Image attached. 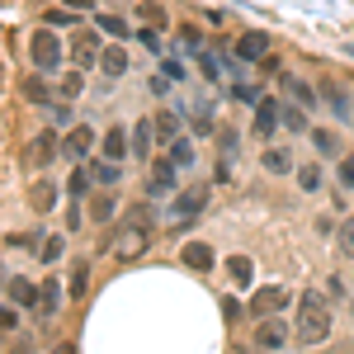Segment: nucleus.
I'll return each instance as SVG.
<instances>
[{
	"mask_svg": "<svg viewBox=\"0 0 354 354\" xmlns=\"http://www.w3.org/2000/svg\"><path fill=\"white\" fill-rule=\"evenodd\" d=\"M293 335H298V345H326L330 340V302H326V293L307 288V293L298 298Z\"/></svg>",
	"mask_w": 354,
	"mask_h": 354,
	"instance_id": "nucleus-1",
	"label": "nucleus"
},
{
	"mask_svg": "<svg viewBox=\"0 0 354 354\" xmlns=\"http://www.w3.org/2000/svg\"><path fill=\"white\" fill-rule=\"evenodd\" d=\"M62 57H66V38L57 33V28H33L28 33V62L38 66V71H57L62 66Z\"/></svg>",
	"mask_w": 354,
	"mask_h": 354,
	"instance_id": "nucleus-2",
	"label": "nucleus"
},
{
	"mask_svg": "<svg viewBox=\"0 0 354 354\" xmlns=\"http://www.w3.org/2000/svg\"><path fill=\"white\" fill-rule=\"evenodd\" d=\"M180 189V165L170 156H151V170H147V198H170Z\"/></svg>",
	"mask_w": 354,
	"mask_h": 354,
	"instance_id": "nucleus-3",
	"label": "nucleus"
},
{
	"mask_svg": "<svg viewBox=\"0 0 354 354\" xmlns=\"http://www.w3.org/2000/svg\"><path fill=\"white\" fill-rule=\"evenodd\" d=\"M62 156V133H57L53 123L43 128V133H33L28 137V151H24V161L33 165V170H48V165Z\"/></svg>",
	"mask_w": 354,
	"mask_h": 354,
	"instance_id": "nucleus-4",
	"label": "nucleus"
},
{
	"mask_svg": "<svg viewBox=\"0 0 354 354\" xmlns=\"http://www.w3.org/2000/svg\"><path fill=\"white\" fill-rule=\"evenodd\" d=\"M62 156H66V161H76V165H85L90 156H95V128H90V123L66 128V137H62Z\"/></svg>",
	"mask_w": 354,
	"mask_h": 354,
	"instance_id": "nucleus-5",
	"label": "nucleus"
},
{
	"mask_svg": "<svg viewBox=\"0 0 354 354\" xmlns=\"http://www.w3.org/2000/svg\"><path fill=\"white\" fill-rule=\"evenodd\" d=\"M100 53H104L100 33H71V66H76V71H85V66H100Z\"/></svg>",
	"mask_w": 354,
	"mask_h": 354,
	"instance_id": "nucleus-6",
	"label": "nucleus"
},
{
	"mask_svg": "<svg viewBox=\"0 0 354 354\" xmlns=\"http://www.w3.org/2000/svg\"><path fill=\"white\" fill-rule=\"evenodd\" d=\"M5 293H10V307L38 312V283H33L28 274H10V279H5Z\"/></svg>",
	"mask_w": 354,
	"mask_h": 354,
	"instance_id": "nucleus-7",
	"label": "nucleus"
},
{
	"mask_svg": "<svg viewBox=\"0 0 354 354\" xmlns=\"http://www.w3.org/2000/svg\"><path fill=\"white\" fill-rule=\"evenodd\" d=\"M288 307V288H279V283H270V288H255V298H250V317H279Z\"/></svg>",
	"mask_w": 354,
	"mask_h": 354,
	"instance_id": "nucleus-8",
	"label": "nucleus"
},
{
	"mask_svg": "<svg viewBox=\"0 0 354 354\" xmlns=\"http://www.w3.org/2000/svg\"><path fill=\"white\" fill-rule=\"evenodd\" d=\"M128 147H133L137 161H151L156 156V123L151 118H137L133 128H128Z\"/></svg>",
	"mask_w": 354,
	"mask_h": 354,
	"instance_id": "nucleus-9",
	"label": "nucleus"
},
{
	"mask_svg": "<svg viewBox=\"0 0 354 354\" xmlns=\"http://www.w3.org/2000/svg\"><path fill=\"white\" fill-rule=\"evenodd\" d=\"M62 302H66L62 279H43V283H38V322H53L57 312H62Z\"/></svg>",
	"mask_w": 354,
	"mask_h": 354,
	"instance_id": "nucleus-10",
	"label": "nucleus"
},
{
	"mask_svg": "<svg viewBox=\"0 0 354 354\" xmlns=\"http://www.w3.org/2000/svg\"><path fill=\"white\" fill-rule=\"evenodd\" d=\"M203 208H208V189H203V185H194V189L175 194V208H170V213H175V222H194Z\"/></svg>",
	"mask_w": 354,
	"mask_h": 354,
	"instance_id": "nucleus-11",
	"label": "nucleus"
},
{
	"mask_svg": "<svg viewBox=\"0 0 354 354\" xmlns=\"http://www.w3.org/2000/svg\"><path fill=\"white\" fill-rule=\"evenodd\" d=\"M279 109H283V104H279L274 95H260V100H255V118H250L255 137H270L274 128H283V123H279Z\"/></svg>",
	"mask_w": 354,
	"mask_h": 354,
	"instance_id": "nucleus-12",
	"label": "nucleus"
},
{
	"mask_svg": "<svg viewBox=\"0 0 354 354\" xmlns=\"http://www.w3.org/2000/svg\"><path fill=\"white\" fill-rule=\"evenodd\" d=\"M180 265H189L194 274H213L218 255H213V245H208V241H189V245H180Z\"/></svg>",
	"mask_w": 354,
	"mask_h": 354,
	"instance_id": "nucleus-13",
	"label": "nucleus"
},
{
	"mask_svg": "<svg viewBox=\"0 0 354 354\" xmlns=\"http://www.w3.org/2000/svg\"><path fill=\"white\" fill-rule=\"evenodd\" d=\"M85 170H90L95 189H118V185H123V170H118V161H104V156H90V161H85Z\"/></svg>",
	"mask_w": 354,
	"mask_h": 354,
	"instance_id": "nucleus-14",
	"label": "nucleus"
},
{
	"mask_svg": "<svg viewBox=\"0 0 354 354\" xmlns=\"http://www.w3.org/2000/svg\"><path fill=\"white\" fill-rule=\"evenodd\" d=\"M100 71H104V81H123V76H128V48H123V43H104Z\"/></svg>",
	"mask_w": 354,
	"mask_h": 354,
	"instance_id": "nucleus-15",
	"label": "nucleus"
},
{
	"mask_svg": "<svg viewBox=\"0 0 354 354\" xmlns=\"http://www.w3.org/2000/svg\"><path fill=\"white\" fill-rule=\"evenodd\" d=\"M255 340H260V350H283V345L293 340V330L283 326L279 317H265V322L255 326Z\"/></svg>",
	"mask_w": 354,
	"mask_h": 354,
	"instance_id": "nucleus-16",
	"label": "nucleus"
},
{
	"mask_svg": "<svg viewBox=\"0 0 354 354\" xmlns=\"http://www.w3.org/2000/svg\"><path fill=\"white\" fill-rule=\"evenodd\" d=\"M57 203H62V189H57L53 180H33L28 185V208L33 213H53Z\"/></svg>",
	"mask_w": 354,
	"mask_h": 354,
	"instance_id": "nucleus-17",
	"label": "nucleus"
},
{
	"mask_svg": "<svg viewBox=\"0 0 354 354\" xmlns=\"http://www.w3.org/2000/svg\"><path fill=\"white\" fill-rule=\"evenodd\" d=\"M104 161H128L133 156V147H128V128H104V151H100Z\"/></svg>",
	"mask_w": 354,
	"mask_h": 354,
	"instance_id": "nucleus-18",
	"label": "nucleus"
},
{
	"mask_svg": "<svg viewBox=\"0 0 354 354\" xmlns=\"http://www.w3.org/2000/svg\"><path fill=\"white\" fill-rule=\"evenodd\" d=\"M260 165H265L270 175H293V170H298L288 147H265V151H260Z\"/></svg>",
	"mask_w": 354,
	"mask_h": 354,
	"instance_id": "nucleus-19",
	"label": "nucleus"
},
{
	"mask_svg": "<svg viewBox=\"0 0 354 354\" xmlns=\"http://www.w3.org/2000/svg\"><path fill=\"white\" fill-rule=\"evenodd\" d=\"M113 218H118V198H113L109 189H100L95 198H90V222H100V227H109Z\"/></svg>",
	"mask_w": 354,
	"mask_h": 354,
	"instance_id": "nucleus-20",
	"label": "nucleus"
},
{
	"mask_svg": "<svg viewBox=\"0 0 354 354\" xmlns=\"http://www.w3.org/2000/svg\"><path fill=\"white\" fill-rule=\"evenodd\" d=\"M307 113H312V109H302V104H283V109H279V123H283L293 137H307V133H312Z\"/></svg>",
	"mask_w": 354,
	"mask_h": 354,
	"instance_id": "nucleus-21",
	"label": "nucleus"
},
{
	"mask_svg": "<svg viewBox=\"0 0 354 354\" xmlns=\"http://www.w3.org/2000/svg\"><path fill=\"white\" fill-rule=\"evenodd\" d=\"M265 53H270V38H265V33H241V38H236V57H241V62H260Z\"/></svg>",
	"mask_w": 354,
	"mask_h": 354,
	"instance_id": "nucleus-22",
	"label": "nucleus"
},
{
	"mask_svg": "<svg viewBox=\"0 0 354 354\" xmlns=\"http://www.w3.org/2000/svg\"><path fill=\"white\" fill-rule=\"evenodd\" d=\"M322 100L330 104V118H354V104H350V95L340 90V85H322Z\"/></svg>",
	"mask_w": 354,
	"mask_h": 354,
	"instance_id": "nucleus-23",
	"label": "nucleus"
},
{
	"mask_svg": "<svg viewBox=\"0 0 354 354\" xmlns=\"http://www.w3.org/2000/svg\"><path fill=\"white\" fill-rule=\"evenodd\" d=\"M165 156H170V161L180 165V170H189V165L198 161V151H194V137H185V133H180L175 142H170V147H165Z\"/></svg>",
	"mask_w": 354,
	"mask_h": 354,
	"instance_id": "nucleus-24",
	"label": "nucleus"
},
{
	"mask_svg": "<svg viewBox=\"0 0 354 354\" xmlns=\"http://www.w3.org/2000/svg\"><path fill=\"white\" fill-rule=\"evenodd\" d=\"M307 142H312L317 156H340V133H330V128H312Z\"/></svg>",
	"mask_w": 354,
	"mask_h": 354,
	"instance_id": "nucleus-25",
	"label": "nucleus"
},
{
	"mask_svg": "<svg viewBox=\"0 0 354 354\" xmlns=\"http://www.w3.org/2000/svg\"><path fill=\"white\" fill-rule=\"evenodd\" d=\"M151 123H156V142H161V147H170V142L180 137V113L175 109H161Z\"/></svg>",
	"mask_w": 354,
	"mask_h": 354,
	"instance_id": "nucleus-26",
	"label": "nucleus"
},
{
	"mask_svg": "<svg viewBox=\"0 0 354 354\" xmlns=\"http://www.w3.org/2000/svg\"><path fill=\"white\" fill-rule=\"evenodd\" d=\"M81 90H85V76L76 71V66H71L66 76H57V85H53V95H57V100H71V104H76V95H81Z\"/></svg>",
	"mask_w": 354,
	"mask_h": 354,
	"instance_id": "nucleus-27",
	"label": "nucleus"
},
{
	"mask_svg": "<svg viewBox=\"0 0 354 354\" xmlns=\"http://www.w3.org/2000/svg\"><path fill=\"white\" fill-rule=\"evenodd\" d=\"M293 175H298V189H302V194H322V185H326V175H322V165H317V161L298 165Z\"/></svg>",
	"mask_w": 354,
	"mask_h": 354,
	"instance_id": "nucleus-28",
	"label": "nucleus"
},
{
	"mask_svg": "<svg viewBox=\"0 0 354 354\" xmlns=\"http://www.w3.org/2000/svg\"><path fill=\"white\" fill-rule=\"evenodd\" d=\"M227 279H232L236 288H250V279H255V265H250V255H232V260H227Z\"/></svg>",
	"mask_w": 354,
	"mask_h": 354,
	"instance_id": "nucleus-29",
	"label": "nucleus"
},
{
	"mask_svg": "<svg viewBox=\"0 0 354 354\" xmlns=\"http://www.w3.org/2000/svg\"><path fill=\"white\" fill-rule=\"evenodd\" d=\"M24 100H33V104H53V85L43 81V76H24Z\"/></svg>",
	"mask_w": 354,
	"mask_h": 354,
	"instance_id": "nucleus-30",
	"label": "nucleus"
},
{
	"mask_svg": "<svg viewBox=\"0 0 354 354\" xmlns=\"http://www.w3.org/2000/svg\"><path fill=\"white\" fill-rule=\"evenodd\" d=\"M48 118H53V128H76V104L71 100H53L48 104Z\"/></svg>",
	"mask_w": 354,
	"mask_h": 354,
	"instance_id": "nucleus-31",
	"label": "nucleus"
},
{
	"mask_svg": "<svg viewBox=\"0 0 354 354\" xmlns=\"http://www.w3.org/2000/svg\"><path fill=\"white\" fill-rule=\"evenodd\" d=\"M137 19L151 28H165V5L161 0H137Z\"/></svg>",
	"mask_w": 354,
	"mask_h": 354,
	"instance_id": "nucleus-32",
	"label": "nucleus"
},
{
	"mask_svg": "<svg viewBox=\"0 0 354 354\" xmlns=\"http://www.w3.org/2000/svg\"><path fill=\"white\" fill-rule=\"evenodd\" d=\"M90 185H95V180H90V170H85V165H76V170L66 175V198H85V194H90Z\"/></svg>",
	"mask_w": 354,
	"mask_h": 354,
	"instance_id": "nucleus-33",
	"label": "nucleus"
},
{
	"mask_svg": "<svg viewBox=\"0 0 354 354\" xmlns=\"http://www.w3.org/2000/svg\"><path fill=\"white\" fill-rule=\"evenodd\" d=\"M76 19H81V15L66 10V5H53V10L43 15V24H48V28H76Z\"/></svg>",
	"mask_w": 354,
	"mask_h": 354,
	"instance_id": "nucleus-34",
	"label": "nucleus"
},
{
	"mask_svg": "<svg viewBox=\"0 0 354 354\" xmlns=\"http://www.w3.org/2000/svg\"><path fill=\"white\" fill-rule=\"evenodd\" d=\"M118 227H133V232H151V208H128Z\"/></svg>",
	"mask_w": 354,
	"mask_h": 354,
	"instance_id": "nucleus-35",
	"label": "nucleus"
},
{
	"mask_svg": "<svg viewBox=\"0 0 354 354\" xmlns=\"http://www.w3.org/2000/svg\"><path fill=\"white\" fill-rule=\"evenodd\" d=\"M189 128H194V137H218V123H213V118H208V109H194Z\"/></svg>",
	"mask_w": 354,
	"mask_h": 354,
	"instance_id": "nucleus-36",
	"label": "nucleus"
},
{
	"mask_svg": "<svg viewBox=\"0 0 354 354\" xmlns=\"http://www.w3.org/2000/svg\"><path fill=\"white\" fill-rule=\"evenodd\" d=\"M85 283H90V260H76L71 265V298H81Z\"/></svg>",
	"mask_w": 354,
	"mask_h": 354,
	"instance_id": "nucleus-37",
	"label": "nucleus"
},
{
	"mask_svg": "<svg viewBox=\"0 0 354 354\" xmlns=\"http://www.w3.org/2000/svg\"><path fill=\"white\" fill-rule=\"evenodd\" d=\"M62 250H66V236H48L38 255H43V265H57V260H62Z\"/></svg>",
	"mask_w": 354,
	"mask_h": 354,
	"instance_id": "nucleus-38",
	"label": "nucleus"
},
{
	"mask_svg": "<svg viewBox=\"0 0 354 354\" xmlns=\"http://www.w3.org/2000/svg\"><path fill=\"white\" fill-rule=\"evenodd\" d=\"M288 90H293V100H298L302 109H317V95H312V90H307L302 81H293V76H288Z\"/></svg>",
	"mask_w": 354,
	"mask_h": 354,
	"instance_id": "nucleus-39",
	"label": "nucleus"
},
{
	"mask_svg": "<svg viewBox=\"0 0 354 354\" xmlns=\"http://www.w3.org/2000/svg\"><path fill=\"white\" fill-rule=\"evenodd\" d=\"M137 38H142V48H147V53H161V28L142 24V28H137Z\"/></svg>",
	"mask_w": 354,
	"mask_h": 354,
	"instance_id": "nucleus-40",
	"label": "nucleus"
},
{
	"mask_svg": "<svg viewBox=\"0 0 354 354\" xmlns=\"http://www.w3.org/2000/svg\"><path fill=\"white\" fill-rule=\"evenodd\" d=\"M335 180H340V189H354V156H340V165H335Z\"/></svg>",
	"mask_w": 354,
	"mask_h": 354,
	"instance_id": "nucleus-41",
	"label": "nucleus"
},
{
	"mask_svg": "<svg viewBox=\"0 0 354 354\" xmlns=\"http://www.w3.org/2000/svg\"><path fill=\"white\" fill-rule=\"evenodd\" d=\"M100 33H109V38H128V24L113 19V15H104V19H100Z\"/></svg>",
	"mask_w": 354,
	"mask_h": 354,
	"instance_id": "nucleus-42",
	"label": "nucleus"
},
{
	"mask_svg": "<svg viewBox=\"0 0 354 354\" xmlns=\"http://www.w3.org/2000/svg\"><path fill=\"white\" fill-rule=\"evenodd\" d=\"M161 76L175 85V81H185V76H189V66H185V62H161Z\"/></svg>",
	"mask_w": 354,
	"mask_h": 354,
	"instance_id": "nucleus-43",
	"label": "nucleus"
},
{
	"mask_svg": "<svg viewBox=\"0 0 354 354\" xmlns=\"http://www.w3.org/2000/svg\"><path fill=\"white\" fill-rule=\"evenodd\" d=\"M19 326V307H0V330H15Z\"/></svg>",
	"mask_w": 354,
	"mask_h": 354,
	"instance_id": "nucleus-44",
	"label": "nucleus"
},
{
	"mask_svg": "<svg viewBox=\"0 0 354 354\" xmlns=\"http://www.w3.org/2000/svg\"><path fill=\"white\" fill-rule=\"evenodd\" d=\"M340 250L354 260V222H350V227H340Z\"/></svg>",
	"mask_w": 354,
	"mask_h": 354,
	"instance_id": "nucleus-45",
	"label": "nucleus"
},
{
	"mask_svg": "<svg viewBox=\"0 0 354 354\" xmlns=\"http://www.w3.org/2000/svg\"><path fill=\"white\" fill-rule=\"evenodd\" d=\"M222 312H227V322H236V317H241V302L227 298V302H222Z\"/></svg>",
	"mask_w": 354,
	"mask_h": 354,
	"instance_id": "nucleus-46",
	"label": "nucleus"
},
{
	"mask_svg": "<svg viewBox=\"0 0 354 354\" xmlns=\"http://www.w3.org/2000/svg\"><path fill=\"white\" fill-rule=\"evenodd\" d=\"M66 10H76V15H85V10H95V0H62Z\"/></svg>",
	"mask_w": 354,
	"mask_h": 354,
	"instance_id": "nucleus-47",
	"label": "nucleus"
},
{
	"mask_svg": "<svg viewBox=\"0 0 354 354\" xmlns=\"http://www.w3.org/2000/svg\"><path fill=\"white\" fill-rule=\"evenodd\" d=\"M10 354H38V340H19V345H15Z\"/></svg>",
	"mask_w": 354,
	"mask_h": 354,
	"instance_id": "nucleus-48",
	"label": "nucleus"
},
{
	"mask_svg": "<svg viewBox=\"0 0 354 354\" xmlns=\"http://www.w3.org/2000/svg\"><path fill=\"white\" fill-rule=\"evenodd\" d=\"M53 354H76V345H71V340H62V345H57Z\"/></svg>",
	"mask_w": 354,
	"mask_h": 354,
	"instance_id": "nucleus-49",
	"label": "nucleus"
}]
</instances>
